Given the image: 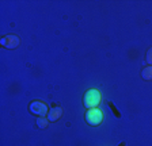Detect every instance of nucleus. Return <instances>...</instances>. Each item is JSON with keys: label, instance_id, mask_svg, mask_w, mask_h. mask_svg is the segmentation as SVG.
Masks as SVG:
<instances>
[{"label": "nucleus", "instance_id": "5", "mask_svg": "<svg viewBox=\"0 0 152 146\" xmlns=\"http://www.w3.org/2000/svg\"><path fill=\"white\" fill-rule=\"evenodd\" d=\"M61 116H63V108H61L60 106L54 104L53 107L49 110V112H48V119H49V122H56V121H58Z\"/></svg>", "mask_w": 152, "mask_h": 146}, {"label": "nucleus", "instance_id": "3", "mask_svg": "<svg viewBox=\"0 0 152 146\" xmlns=\"http://www.w3.org/2000/svg\"><path fill=\"white\" fill-rule=\"evenodd\" d=\"M28 111L33 115H37V116H45V115H48L49 110H48L46 103L41 102V100H33L28 104Z\"/></svg>", "mask_w": 152, "mask_h": 146}, {"label": "nucleus", "instance_id": "7", "mask_svg": "<svg viewBox=\"0 0 152 146\" xmlns=\"http://www.w3.org/2000/svg\"><path fill=\"white\" fill-rule=\"evenodd\" d=\"M48 124H49V119H46L45 116H38V119H37L38 129H46Z\"/></svg>", "mask_w": 152, "mask_h": 146}, {"label": "nucleus", "instance_id": "6", "mask_svg": "<svg viewBox=\"0 0 152 146\" xmlns=\"http://www.w3.org/2000/svg\"><path fill=\"white\" fill-rule=\"evenodd\" d=\"M141 77L144 80H147V81H149V80H152V66L151 65H148V66L142 68L141 70Z\"/></svg>", "mask_w": 152, "mask_h": 146}, {"label": "nucleus", "instance_id": "1", "mask_svg": "<svg viewBox=\"0 0 152 146\" xmlns=\"http://www.w3.org/2000/svg\"><path fill=\"white\" fill-rule=\"evenodd\" d=\"M102 100V95L98 89H88L83 96V104L87 110L90 108H96Z\"/></svg>", "mask_w": 152, "mask_h": 146}, {"label": "nucleus", "instance_id": "2", "mask_svg": "<svg viewBox=\"0 0 152 146\" xmlns=\"http://www.w3.org/2000/svg\"><path fill=\"white\" fill-rule=\"evenodd\" d=\"M103 121V111L101 108H90L86 112V122L91 126H99Z\"/></svg>", "mask_w": 152, "mask_h": 146}, {"label": "nucleus", "instance_id": "10", "mask_svg": "<svg viewBox=\"0 0 152 146\" xmlns=\"http://www.w3.org/2000/svg\"><path fill=\"white\" fill-rule=\"evenodd\" d=\"M125 145H126V143H125V142H121V143H120V145H118V146H125Z\"/></svg>", "mask_w": 152, "mask_h": 146}, {"label": "nucleus", "instance_id": "9", "mask_svg": "<svg viewBox=\"0 0 152 146\" xmlns=\"http://www.w3.org/2000/svg\"><path fill=\"white\" fill-rule=\"evenodd\" d=\"M145 58H147V62H148V65H151V66H152V48L148 49Z\"/></svg>", "mask_w": 152, "mask_h": 146}, {"label": "nucleus", "instance_id": "8", "mask_svg": "<svg viewBox=\"0 0 152 146\" xmlns=\"http://www.w3.org/2000/svg\"><path fill=\"white\" fill-rule=\"evenodd\" d=\"M107 104H109V108H110L111 111H113V114H114V116L115 118H121V114H120V111L117 110V107L113 104V102H107Z\"/></svg>", "mask_w": 152, "mask_h": 146}, {"label": "nucleus", "instance_id": "4", "mask_svg": "<svg viewBox=\"0 0 152 146\" xmlns=\"http://www.w3.org/2000/svg\"><path fill=\"white\" fill-rule=\"evenodd\" d=\"M19 37L15 34H7L0 39V45L6 49H16L19 46Z\"/></svg>", "mask_w": 152, "mask_h": 146}]
</instances>
